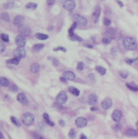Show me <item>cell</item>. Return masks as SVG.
I'll use <instances>...</instances> for the list:
<instances>
[{"mask_svg": "<svg viewBox=\"0 0 138 139\" xmlns=\"http://www.w3.org/2000/svg\"><path fill=\"white\" fill-rule=\"evenodd\" d=\"M123 46L128 51H134L137 47V42L133 37H126L123 39Z\"/></svg>", "mask_w": 138, "mask_h": 139, "instance_id": "1", "label": "cell"}, {"mask_svg": "<svg viewBox=\"0 0 138 139\" xmlns=\"http://www.w3.org/2000/svg\"><path fill=\"white\" fill-rule=\"evenodd\" d=\"M34 115L30 112H26L23 115L22 117V123L25 126L32 125L34 122Z\"/></svg>", "mask_w": 138, "mask_h": 139, "instance_id": "2", "label": "cell"}, {"mask_svg": "<svg viewBox=\"0 0 138 139\" xmlns=\"http://www.w3.org/2000/svg\"><path fill=\"white\" fill-rule=\"evenodd\" d=\"M72 20H74V22L77 23V25H80L81 26H85V25H87V19L81 15H79V14H75V15L72 16Z\"/></svg>", "mask_w": 138, "mask_h": 139, "instance_id": "3", "label": "cell"}, {"mask_svg": "<svg viewBox=\"0 0 138 139\" xmlns=\"http://www.w3.org/2000/svg\"><path fill=\"white\" fill-rule=\"evenodd\" d=\"M67 100H68V95L64 91H61L59 93V95H57L56 97V104L59 106H62L63 104H64Z\"/></svg>", "mask_w": 138, "mask_h": 139, "instance_id": "4", "label": "cell"}, {"mask_svg": "<svg viewBox=\"0 0 138 139\" xmlns=\"http://www.w3.org/2000/svg\"><path fill=\"white\" fill-rule=\"evenodd\" d=\"M62 5L66 10L72 11L76 8V3L73 0H66V1H62Z\"/></svg>", "mask_w": 138, "mask_h": 139, "instance_id": "5", "label": "cell"}, {"mask_svg": "<svg viewBox=\"0 0 138 139\" xmlns=\"http://www.w3.org/2000/svg\"><path fill=\"white\" fill-rule=\"evenodd\" d=\"M26 55V52L25 51V49L22 47H18L16 50H14L13 51V55L14 58H17L19 60H20L21 59L24 58Z\"/></svg>", "mask_w": 138, "mask_h": 139, "instance_id": "6", "label": "cell"}, {"mask_svg": "<svg viewBox=\"0 0 138 139\" xmlns=\"http://www.w3.org/2000/svg\"><path fill=\"white\" fill-rule=\"evenodd\" d=\"M26 42H27V39H26V37L25 36L18 35V36L16 37V43L19 47L24 48V46H25Z\"/></svg>", "mask_w": 138, "mask_h": 139, "instance_id": "7", "label": "cell"}, {"mask_svg": "<svg viewBox=\"0 0 138 139\" xmlns=\"http://www.w3.org/2000/svg\"><path fill=\"white\" fill-rule=\"evenodd\" d=\"M19 33H20V35H22V36H25V37H27V36H29L30 35V32L31 30L29 29V27L27 26V25H21V26L19 27V29H18Z\"/></svg>", "mask_w": 138, "mask_h": 139, "instance_id": "8", "label": "cell"}, {"mask_svg": "<svg viewBox=\"0 0 138 139\" xmlns=\"http://www.w3.org/2000/svg\"><path fill=\"white\" fill-rule=\"evenodd\" d=\"M17 100L19 103H20L23 105H27L28 104V99L27 96L25 95V94L24 93H19L17 95Z\"/></svg>", "mask_w": 138, "mask_h": 139, "instance_id": "9", "label": "cell"}, {"mask_svg": "<svg viewBox=\"0 0 138 139\" xmlns=\"http://www.w3.org/2000/svg\"><path fill=\"white\" fill-rule=\"evenodd\" d=\"M86 124H87V120L85 117L80 116L77 117V120H76V125L78 128H83V127L86 126Z\"/></svg>", "mask_w": 138, "mask_h": 139, "instance_id": "10", "label": "cell"}, {"mask_svg": "<svg viewBox=\"0 0 138 139\" xmlns=\"http://www.w3.org/2000/svg\"><path fill=\"white\" fill-rule=\"evenodd\" d=\"M111 117H112V119L115 121L119 122L121 119H122L123 114H122V112H121V111H120V110H115L113 112L112 115H111Z\"/></svg>", "mask_w": 138, "mask_h": 139, "instance_id": "11", "label": "cell"}, {"mask_svg": "<svg viewBox=\"0 0 138 139\" xmlns=\"http://www.w3.org/2000/svg\"><path fill=\"white\" fill-rule=\"evenodd\" d=\"M101 106H102V107L103 108V109L107 110L111 107V106H112V101H111V99L110 98H106L102 102Z\"/></svg>", "mask_w": 138, "mask_h": 139, "instance_id": "12", "label": "cell"}, {"mask_svg": "<svg viewBox=\"0 0 138 139\" xmlns=\"http://www.w3.org/2000/svg\"><path fill=\"white\" fill-rule=\"evenodd\" d=\"M63 77L68 81H73L76 78V75L74 72H71V71H65L63 74Z\"/></svg>", "mask_w": 138, "mask_h": 139, "instance_id": "13", "label": "cell"}, {"mask_svg": "<svg viewBox=\"0 0 138 139\" xmlns=\"http://www.w3.org/2000/svg\"><path fill=\"white\" fill-rule=\"evenodd\" d=\"M23 22H24V16H16L13 20V24L16 26H21L23 25Z\"/></svg>", "mask_w": 138, "mask_h": 139, "instance_id": "14", "label": "cell"}, {"mask_svg": "<svg viewBox=\"0 0 138 139\" xmlns=\"http://www.w3.org/2000/svg\"><path fill=\"white\" fill-rule=\"evenodd\" d=\"M88 103L89 104L94 106L95 105L96 103H97V96L96 94H91L89 96V98H88Z\"/></svg>", "mask_w": 138, "mask_h": 139, "instance_id": "15", "label": "cell"}, {"mask_svg": "<svg viewBox=\"0 0 138 139\" xmlns=\"http://www.w3.org/2000/svg\"><path fill=\"white\" fill-rule=\"evenodd\" d=\"M101 15V8L99 7H97L95 8V10L93 13V17H94V21L95 23H97L99 20V16Z\"/></svg>", "mask_w": 138, "mask_h": 139, "instance_id": "16", "label": "cell"}, {"mask_svg": "<svg viewBox=\"0 0 138 139\" xmlns=\"http://www.w3.org/2000/svg\"><path fill=\"white\" fill-rule=\"evenodd\" d=\"M30 71L33 73H37L40 71V64L37 63H33L30 66Z\"/></svg>", "mask_w": 138, "mask_h": 139, "instance_id": "17", "label": "cell"}, {"mask_svg": "<svg viewBox=\"0 0 138 139\" xmlns=\"http://www.w3.org/2000/svg\"><path fill=\"white\" fill-rule=\"evenodd\" d=\"M125 134L128 137H136V136L138 135V133H137V131L135 130L134 129H128Z\"/></svg>", "mask_w": 138, "mask_h": 139, "instance_id": "18", "label": "cell"}, {"mask_svg": "<svg viewBox=\"0 0 138 139\" xmlns=\"http://www.w3.org/2000/svg\"><path fill=\"white\" fill-rule=\"evenodd\" d=\"M68 91L70 92L71 94H72L73 95L75 96H79L80 95V90L78 89H77L74 86H70L68 88Z\"/></svg>", "mask_w": 138, "mask_h": 139, "instance_id": "19", "label": "cell"}, {"mask_svg": "<svg viewBox=\"0 0 138 139\" xmlns=\"http://www.w3.org/2000/svg\"><path fill=\"white\" fill-rule=\"evenodd\" d=\"M35 37L38 40H46L48 39L49 36L46 34H41V33H37V34H35Z\"/></svg>", "mask_w": 138, "mask_h": 139, "instance_id": "20", "label": "cell"}, {"mask_svg": "<svg viewBox=\"0 0 138 139\" xmlns=\"http://www.w3.org/2000/svg\"><path fill=\"white\" fill-rule=\"evenodd\" d=\"M43 119H44L45 122H46L47 124H49V125H51V126H54V124L52 121H51V120H50V117H49L48 114L44 113V114H43Z\"/></svg>", "mask_w": 138, "mask_h": 139, "instance_id": "21", "label": "cell"}, {"mask_svg": "<svg viewBox=\"0 0 138 139\" xmlns=\"http://www.w3.org/2000/svg\"><path fill=\"white\" fill-rule=\"evenodd\" d=\"M0 85L2 86H4V87H7L10 85V82L7 78L5 77H0Z\"/></svg>", "mask_w": 138, "mask_h": 139, "instance_id": "22", "label": "cell"}, {"mask_svg": "<svg viewBox=\"0 0 138 139\" xmlns=\"http://www.w3.org/2000/svg\"><path fill=\"white\" fill-rule=\"evenodd\" d=\"M44 44H36L33 46V51L34 52H38L42 50V48H44Z\"/></svg>", "mask_w": 138, "mask_h": 139, "instance_id": "23", "label": "cell"}, {"mask_svg": "<svg viewBox=\"0 0 138 139\" xmlns=\"http://www.w3.org/2000/svg\"><path fill=\"white\" fill-rule=\"evenodd\" d=\"M14 6H15V3H14V2H7V3H3V8L4 9H11L14 8Z\"/></svg>", "mask_w": 138, "mask_h": 139, "instance_id": "24", "label": "cell"}, {"mask_svg": "<svg viewBox=\"0 0 138 139\" xmlns=\"http://www.w3.org/2000/svg\"><path fill=\"white\" fill-rule=\"evenodd\" d=\"M126 86L128 87L130 90L132 91H134V92H137L138 91V86L137 85H134V84H130V83H127L126 84Z\"/></svg>", "mask_w": 138, "mask_h": 139, "instance_id": "25", "label": "cell"}, {"mask_svg": "<svg viewBox=\"0 0 138 139\" xmlns=\"http://www.w3.org/2000/svg\"><path fill=\"white\" fill-rule=\"evenodd\" d=\"M25 8L27 9H30V10H35L37 8V4L34 3H28L26 4Z\"/></svg>", "mask_w": 138, "mask_h": 139, "instance_id": "26", "label": "cell"}, {"mask_svg": "<svg viewBox=\"0 0 138 139\" xmlns=\"http://www.w3.org/2000/svg\"><path fill=\"white\" fill-rule=\"evenodd\" d=\"M77 26V23H76V22L73 23L72 25V27H71L70 29H68V34H69V36H72V35L75 34H74V30L76 29Z\"/></svg>", "mask_w": 138, "mask_h": 139, "instance_id": "27", "label": "cell"}, {"mask_svg": "<svg viewBox=\"0 0 138 139\" xmlns=\"http://www.w3.org/2000/svg\"><path fill=\"white\" fill-rule=\"evenodd\" d=\"M95 69H96V71L98 72L99 74H101V75H105L106 72V70L104 68L101 67V66H97Z\"/></svg>", "mask_w": 138, "mask_h": 139, "instance_id": "28", "label": "cell"}, {"mask_svg": "<svg viewBox=\"0 0 138 139\" xmlns=\"http://www.w3.org/2000/svg\"><path fill=\"white\" fill-rule=\"evenodd\" d=\"M68 137L70 138L71 139H74L76 138V137H77V132H76L75 129H72L70 131H69L68 133Z\"/></svg>", "mask_w": 138, "mask_h": 139, "instance_id": "29", "label": "cell"}, {"mask_svg": "<svg viewBox=\"0 0 138 139\" xmlns=\"http://www.w3.org/2000/svg\"><path fill=\"white\" fill-rule=\"evenodd\" d=\"M1 20L4 21H10V16L7 12H3L1 14Z\"/></svg>", "mask_w": 138, "mask_h": 139, "instance_id": "30", "label": "cell"}, {"mask_svg": "<svg viewBox=\"0 0 138 139\" xmlns=\"http://www.w3.org/2000/svg\"><path fill=\"white\" fill-rule=\"evenodd\" d=\"M19 62H20V60H19L17 58H13L11 59V60H9L7 61V63H11V64H14V65H18Z\"/></svg>", "mask_w": 138, "mask_h": 139, "instance_id": "31", "label": "cell"}, {"mask_svg": "<svg viewBox=\"0 0 138 139\" xmlns=\"http://www.w3.org/2000/svg\"><path fill=\"white\" fill-rule=\"evenodd\" d=\"M69 37H70V39H72V41H78V42H82L83 41V39L81 38V37H78L77 35H76V34H73V35H72V36H69Z\"/></svg>", "mask_w": 138, "mask_h": 139, "instance_id": "32", "label": "cell"}, {"mask_svg": "<svg viewBox=\"0 0 138 139\" xmlns=\"http://www.w3.org/2000/svg\"><path fill=\"white\" fill-rule=\"evenodd\" d=\"M32 136L33 139H46L44 137H42V135H40L38 133H32Z\"/></svg>", "mask_w": 138, "mask_h": 139, "instance_id": "33", "label": "cell"}, {"mask_svg": "<svg viewBox=\"0 0 138 139\" xmlns=\"http://www.w3.org/2000/svg\"><path fill=\"white\" fill-rule=\"evenodd\" d=\"M136 61H138V58H135V59H126L125 62L128 63V64H132V63L136 62Z\"/></svg>", "mask_w": 138, "mask_h": 139, "instance_id": "34", "label": "cell"}, {"mask_svg": "<svg viewBox=\"0 0 138 139\" xmlns=\"http://www.w3.org/2000/svg\"><path fill=\"white\" fill-rule=\"evenodd\" d=\"M102 42L103 43H105V44H109L110 42H111V37H103L102 38Z\"/></svg>", "mask_w": 138, "mask_h": 139, "instance_id": "35", "label": "cell"}, {"mask_svg": "<svg viewBox=\"0 0 138 139\" xmlns=\"http://www.w3.org/2000/svg\"><path fill=\"white\" fill-rule=\"evenodd\" d=\"M1 38L3 40V42H9V37L8 34H1Z\"/></svg>", "mask_w": 138, "mask_h": 139, "instance_id": "36", "label": "cell"}, {"mask_svg": "<svg viewBox=\"0 0 138 139\" xmlns=\"http://www.w3.org/2000/svg\"><path fill=\"white\" fill-rule=\"evenodd\" d=\"M11 122H12L13 124H15L16 126H18V127H20V123H19V121H17V120L16 119V117H14V116H11Z\"/></svg>", "mask_w": 138, "mask_h": 139, "instance_id": "37", "label": "cell"}, {"mask_svg": "<svg viewBox=\"0 0 138 139\" xmlns=\"http://www.w3.org/2000/svg\"><path fill=\"white\" fill-rule=\"evenodd\" d=\"M103 25H106V26H109V25H111V21L110 19H108V18H104V20H103Z\"/></svg>", "mask_w": 138, "mask_h": 139, "instance_id": "38", "label": "cell"}, {"mask_svg": "<svg viewBox=\"0 0 138 139\" xmlns=\"http://www.w3.org/2000/svg\"><path fill=\"white\" fill-rule=\"evenodd\" d=\"M9 89H10L11 91H12V92H16L18 90V87L16 86V85L12 84V85H11L10 87H9Z\"/></svg>", "mask_w": 138, "mask_h": 139, "instance_id": "39", "label": "cell"}, {"mask_svg": "<svg viewBox=\"0 0 138 139\" xmlns=\"http://www.w3.org/2000/svg\"><path fill=\"white\" fill-rule=\"evenodd\" d=\"M85 68V63L83 62H79L77 63V69L80 70V71H81Z\"/></svg>", "mask_w": 138, "mask_h": 139, "instance_id": "40", "label": "cell"}, {"mask_svg": "<svg viewBox=\"0 0 138 139\" xmlns=\"http://www.w3.org/2000/svg\"><path fill=\"white\" fill-rule=\"evenodd\" d=\"M120 77H122V78L125 79V78H127V77H128V73L127 72L121 71V72H120Z\"/></svg>", "mask_w": 138, "mask_h": 139, "instance_id": "41", "label": "cell"}, {"mask_svg": "<svg viewBox=\"0 0 138 139\" xmlns=\"http://www.w3.org/2000/svg\"><path fill=\"white\" fill-rule=\"evenodd\" d=\"M106 32H107L108 34H110L111 37L115 34V30L114 29H112V28H111V29H108L107 30H106Z\"/></svg>", "mask_w": 138, "mask_h": 139, "instance_id": "42", "label": "cell"}, {"mask_svg": "<svg viewBox=\"0 0 138 139\" xmlns=\"http://www.w3.org/2000/svg\"><path fill=\"white\" fill-rule=\"evenodd\" d=\"M54 51H63V52H66L67 50L64 47H62V46H58V47H56V48H54Z\"/></svg>", "mask_w": 138, "mask_h": 139, "instance_id": "43", "label": "cell"}, {"mask_svg": "<svg viewBox=\"0 0 138 139\" xmlns=\"http://www.w3.org/2000/svg\"><path fill=\"white\" fill-rule=\"evenodd\" d=\"M121 128H122V126H121V124H117L115 126L113 127V129H115V130H116V131H117V130H120Z\"/></svg>", "mask_w": 138, "mask_h": 139, "instance_id": "44", "label": "cell"}, {"mask_svg": "<svg viewBox=\"0 0 138 139\" xmlns=\"http://www.w3.org/2000/svg\"><path fill=\"white\" fill-rule=\"evenodd\" d=\"M52 62H53V64L54 66H56V67H57V66H59V61L57 60V59H54Z\"/></svg>", "mask_w": 138, "mask_h": 139, "instance_id": "45", "label": "cell"}, {"mask_svg": "<svg viewBox=\"0 0 138 139\" xmlns=\"http://www.w3.org/2000/svg\"><path fill=\"white\" fill-rule=\"evenodd\" d=\"M46 3L48 4V5H53V4L55 3V0H47L46 1Z\"/></svg>", "mask_w": 138, "mask_h": 139, "instance_id": "46", "label": "cell"}, {"mask_svg": "<svg viewBox=\"0 0 138 139\" xmlns=\"http://www.w3.org/2000/svg\"><path fill=\"white\" fill-rule=\"evenodd\" d=\"M0 46H1V52L3 53V52H4V51H5V45H4L3 42H1V43H0Z\"/></svg>", "mask_w": 138, "mask_h": 139, "instance_id": "47", "label": "cell"}, {"mask_svg": "<svg viewBox=\"0 0 138 139\" xmlns=\"http://www.w3.org/2000/svg\"><path fill=\"white\" fill-rule=\"evenodd\" d=\"M60 81H61L62 82H63V83H67V82H68V81H67V79L64 78L63 77H60Z\"/></svg>", "mask_w": 138, "mask_h": 139, "instance_id": "48", "label": "cell"}, {"mask_svg": "<svg viewBox=\"0 0 138 139\" xmlns=\"http://www.w3.org/2000/svg\"><path fill=\"white\" fill-rule=\"evenodd\" d=\"M59 124H60L61 126H63V127L65 125V123H64V121H63V120H60V121H59Z\"/></svg>", "mask_w": 138, "mask_h": 139, "instance_id": "49", "label": "cell"}, {"mask_svg": "<svg viewBox=\"0 0 138 139\" xmlns=\"http://www.w3.org/2000/svg\"><path fill=\"white\" fill-rule=\"evenodd\" d=\"M80 139H87V137L85 135V134H81L80 135Z\"/></svg>", "mask_w": 138, "mask_h": 139, "instance_id": "50", "label": "cell"}, {"mask_svg": "<svg viewBox=\"0 0 138 139\" xmlns=\"http://www.w3.org/2000/svg\"><path fill=\"white\" fill-rule=\"evenodd\" d=\"M117 3H118V4H119V5H120V6L121 7V8H123V3H122V2H120V1H118Z\"/></svg>", "mask_w": 138, "mask_h": 139, "instance_id": "51", "label": "cell"}, {"mask_svg": "<svg viewBox=\"0 0 138 139\" xmlns=\"http://www.w3.org/2000/svg\"><path fill=\"white\" fill-rule=\"evenodd\" d=\"M90 110H91L92 112H95V111H97V107H91L90 108Z\"/></svg>", "mask_w": 138, "mask_h": 139, "instance_id": "52", "label": "cell"}, {"mask_svg": "<svg viewBox=\"0 0 138 139\" xmlns=\"http://www.w3.org/2000/svg\"><path fill=\"white\" fill-rule=\"evenodd\" d=\"M85 46H86V47L93 48V46H91V45H89V44H85Z\"/></svg>", "mask_w": 138, "mask_h": 139, "instance_id": "53", "label": "cell"}, {"mask_svg": "<svg viewBox=\"0 0 138 139\" xmlns=\"http://www.w3.org/2000/svg\"><path fill=\"white\" fill-rule=\"evenodd\" d=\"M53 29V27H50V28H48V29H47V30H48V31H51V30Z\"/></svg>", "mask_w": 138, "mask_h": 139, "instance_id": "54", "label": "cell"}, {"mask_svg": "<svg viewBox=\"0 0 138 139\" xmlns=\"http://www.w3.org/2000/svg\"><path fill=\"white\" fill-rule=\"evenodd\" d=\"M136 127H137V130H138V121L137 122V124H136Z\"/></svg>", "mask_w": 138, "mask_h": 139, "instance_id": "55", "label": "cell"}]
</instances>
